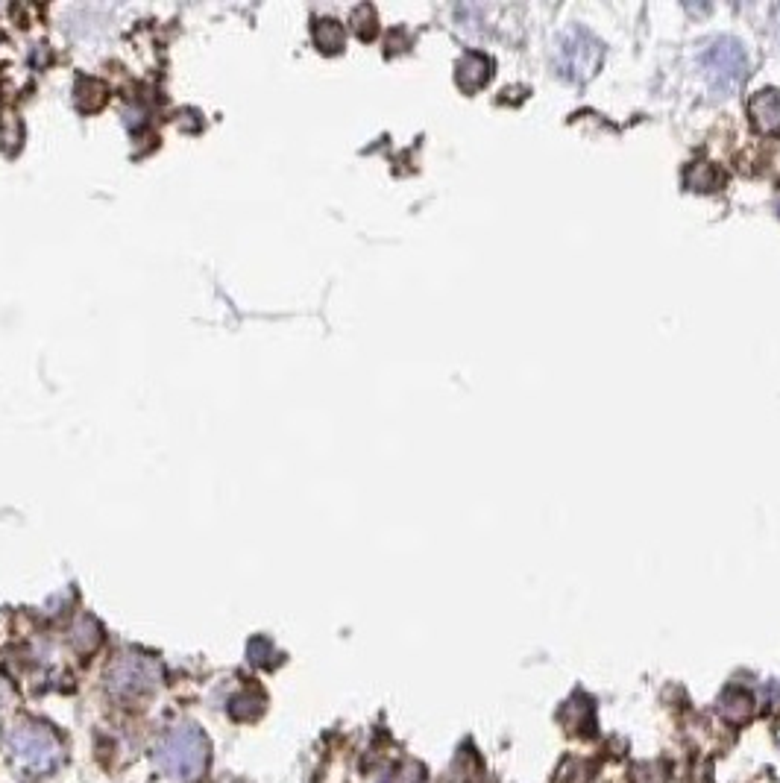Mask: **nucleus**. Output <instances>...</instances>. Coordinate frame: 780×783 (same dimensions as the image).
Instances as JSON below:
<instances>
[{"instance_id": "nucleus-1", "label": "nucleus", "mask_w": 780, "mask_h": 783, "mask_svg": "<svg viewBox=\"0 0 780 783\" xmlns=\"http://www.w3.org/2000/svg\"><path fill=\"white\" fill-rule=\"evenodd\" d=\"M698 62H701V71L707 74L710 88L719 91V94L734 91L745 80V71H748V59H745L742 44L737 39H728V36H719L713 42L701 44Z\"/></svg>"}, {"instance_id": "nucleus-13", "label": "nucleus", "mask_w": 780, "mask_h": 783, "mask_svg": "<svg viewBox=\"0 0 780 783\" xmlns=\"http://www.w3.org/2000/svg\"><path fill=\"white\" fill-rule=\"evenodd\" d=\"M778 33H780V30H778Z\"/></svg>"}, {"instance_id": "nucleus-8", "label": "nucleus", "mask_w": 780, "mask_h": 783, "mask_svg": "<svg viewBox=\"0 0 780 783\" xmlns=\"http://www.w3.org/2000/svg\"><path fill=\"white\" fill-rule=\"evenodd\" d=\"M596 772H599V763H596V760L566 757L564 763L558 766V772H555V783H593Z\"/></svg>"}, {"instance_id": "nucleus-12", "label": "nucleus", "mask_w": 780, "mask_h": 783, "mask_svg": "<svg viewBox=\"0 0 780 783\" xmlns=\"http://www.w3.org/2000/svg\"><path fill=\"white\" fill-rule=\"evenodd\" d=\"M778 209H780V197H778Z\"/></svg>"}, {"instance_id": "nucleus-2", "label": "nucleus", "mask_w": 780, "mask_h": 783, "mask_svg": "<svg viewBox=\"0 0 780 783\" xmlns=\"http://www.w3.org/2000/svg\"><path fill=\"white\" fill-rule=\"evenodd\" d=\"M602 62V42L584 27H569L558 42V71L569 80H587Z\"/></svg>"}, {"instance_id": "nucleus-4", "label": "nucleus", "mask_w": 780, "mask_h": 783, "mask_svg": "<svg viewBox=\"0 0 780 783\" xmlns=\"http://www.w3.org/2000/svg\"><path fill=\"white\" fill-rule=\"evenodd\" d=\"M561 722L575 737H596V701L584 693H575L561 710Z\"/></svg>"}, {"instance_id": "nucleus-7", "label": "nucleus", "mask_w": 780, "mask_h": 783, "mask_svg": "<svg viewBox=\"0 0 780 783\" xmlns=\"http://www.w3.org/2000/svg\"><path fill=\"white\" fill-rule=\"evenodd\" d=\"M490 74H493V62L484 53H478V50L464 53L461 62H458V83L467 91L484 86L490 80Z\"/></svg>"}, {"instance_id": "nucleus-3", "label": "nucleus", "mask_w": 780, "mask_h": 783, "mask_svg": "<svg viewBox=\"0 0 780 783\" xmlns=\"http://www.w3.org/2000/svg\"><path fill=\"white\" fill-rule=\"evenodd\" d=\"M206 757H209V748L203 737L197 731H182L176 734L174 740L168 742V766L174 769L179 778H194L206 769Z\"/></svg>"}, {"instance_id": "nucleus-5", "label": "nucleus", "mask_w": 780, "mask_h": 783, "mask_svg": "<svg viewBox=\"0 0 780 783\" xmlns=\"http://www.w3.org/2000/svg\"><path fill=\"white\" fill-rule=\"evenodd\" d=\"M751 118L760 132H780V94L775 88H763L751 97Z\"/></svg>"}, {"instance_id": "nucleus-9", "label": "nucleus", "mask_w": 780, "mask_h": 783, "mask_svg": "<svg viewBox=\"0 0 780 783\" xmlns=\"http://www.w3.org/2000/svg\"><path fill=\"white\" fill-rule=\"evenodd\" d=\"M672 778V766L663 760H651V763H640L631 769L628 781L631 783H669Z\"/></svg>"}, {"instance_id": "nucleus-10", "label": "nucleus", "mask_w": 780, "mask_h": 783, "mask_svg": "<svg viewBox=\"0 0 780 783\" xmlns=\"http://www.w3.org/2000/svg\"><path fill=\"white\" fill-rule=\"evenodd\" d=\"M719 182H722V179L716 174V168L707 165V162H695L693 168L687 171V185L695 188V191H713Z\"/></svg>"}, {"instance_id": "nucleus-6", "label": "nucleus", "mask_w": 780, "mask_h": 783, "mask_svg": "<svg viewBox=\"0 0 780 783\" xmlns=\"http://www.w3.org/2000/svg\"><path fill=\"white\" fill-rule=\"evenodd\" d=\"M719 713L731 722V725H748L757 713V701L748 690L742 687H731L725 690L719 698Z\"/></svg>"}, {"instance_id": "nucleus-11", "label": "nucleus", "mask_w": 780, "mask_h": 783, "mask_svg": "<svg viewBox=\"0 0 780 783\" xmlns=\"http://www.w3.org/2000/svg\"><path fill=\"white\" fill-rule=\"evenodd\" d=\"M481 760H478V754L473 748H464L461 754H458V760H455V775H458V781L464 783H478L481 778Z\"/></svg>"}]
</instances>
